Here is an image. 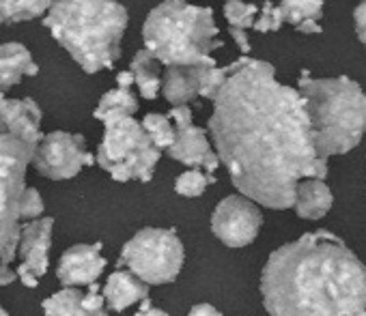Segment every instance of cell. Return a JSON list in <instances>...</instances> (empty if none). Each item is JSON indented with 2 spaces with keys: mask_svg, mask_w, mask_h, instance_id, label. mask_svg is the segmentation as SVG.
Segmentation results:
<instances>
[{
  "mask_svg": "<svg viewBox=\"0 0 366 316\" xmlns=\"http://www.w3.org/2000/svg\"><path fill=\"white\" fill-rule=\"evenodd\" d=\"M209 131L233 185L269 209H291L302 179L327 177L300 91L280 84L265 61H237L214 99Z\"/></svg>",
  "mask_w": 366,
  "mask_h": 316,
  "instance_id": "cell-1",
  "label": "cell"
},
{
  "mask_svg": "<svg viewBox=\"0 0 366 316\" xmlns=\"http://www.w3.org/2000/svg\"><path fill=\"white\" fill-rule=\"evenodd\" d=\"M272 316H357L366 310V267L330 230L272 252L261 275Z\"/></svg>",
  "mask_w": 366,
  "mask_h": 316,
  "instance_id": "cell-2",
  "label": "cell"
},
{
  "mask_svg": "<svg viewBox=\"0 0 366 316\" xmlns=\"http://www.w3.org/2000/svg\"><path fill=\"white\" fill-rule=\"evenodd\" d=\"M127 9L114 0H52L44 26L86 71L112 69L127 29Z\"/></svg>",
  "mask_w": 366,
  "mask_h": 316,
  "instance_id": "cell-3",
  "label": "cell"
},
{
  "mask_svg": "<svg viewBox=\"0 0 366 316\" xmlns=\"http://www.w3.org/2000/svg\"><path fill=\"white\" fill-rule=\"evenodd\" d=\"M297 91L310 123L319 157L345 155L355 148L366 131V95L351 78H310L302 71Z\"/></svg>",
  "mask_w": 366,
  "mask_h": 316,
  "instance_id": "cell-4",
  "label": "cell"
},
{
  "mask_svg": "<svg viewBox=\"0 0 366 316\" xmlns=\"http://www.w3.org/2000/svg\"><path fill=\"white\" fill-rule=\"evenodd\" d=\"M142 39L147 50L166 67L214 65V50L222 48L209 7L188 0H164L144 20Z\"/></svg>",
  "mask_w": 366,
  "mask_h": 316,
  "instance_id": "cell-5",
  "label": "cell"
},
{
  "mask_svg": "<svg viewBox=\"0 0 366 316\" xmlns=\"http://www.w3.org/2000/svg\"><path fill=\"white\" fill-rule=\"evenodd\" d=\"M104 138L99 142L95 162L119 183H149L162 151L151 142L142 125L132 114H110L102 118Z\"/></svg>",
  "mask_w": 366,
  "mask_h": 316,
  "instance_id": "cell-6",
  "label": "cell"
},
{
  "mask_svg": "<svg viewBox=\"0 0 366 316\" xmlns=\"http://www.w3.org/2000/svg\"><path fill=\"white\" fill-rule=\"evenodd\" d=\"M37 144L0 131V263L11 265L20 243V196Z\"/></svg>",
  "mask_w": 366,
  "mask_h": 316,
  "instance_id": "cell-7",
  "label": "cell"
},
{
  "mask_svg": "<svg viewBox=\"0 0 366 316\" xmlns=\"http://www.w3.org/2000/svg\"><path fill=\"white\" fill-rule=\"evenodd\" d=\"M119 267L144 284H168L183 267V243L170 228H142L123 245Z\"/></svg>",
  "mask_w": 366,
  "mask_h": 316,
  "instance_id": "cell-8",
  "label": "cell"
},
{
  "mask_svg": "<svg viewBox=\"0 0 366 316\" xmlns=\"http://www.w3.org/2000/svg\"><path fill=\"white\" fill-rule=\"evenodd\" d=\"M93 162L95 157L84 148V136L69 131H52L41 136L31 160V164L52 181L71 179Z\"/></svg>",
  "mask_w": 366,
  "mask_h": 316,
  "instance_id": "cell-9",
  "label": "cell"
},
{
  "mask_svg": "<svg viewBox=\"0 0 366 316\" xmlns=\"http://www.w3.org/2000/svg\"><path fill=\"white\" fill-rule=\"evenodd\" d=\"M168 118L174 121V140L166 148V153L183 166L201 168L203 173L214 175L220 166L218 153L212 148L205 129L192 123L190 106H172Z\"/></svg>",
  "mask_w": 366,
  "mask_h": 316,
  "instance_id": "cell-10",
  "label": "cell"
},
{
  "mask_svg": "<svg viewBox=\"0 0 366 316\" xmlns=\"http://www.w3.org/2000/svg\"><path fill=\"white\" fill-rule=\"evenodd\" d=\"M263 224V215L254 200L246 196H227L212 215L214 235L229 248L250 245Z\"/></svg>",
  "mask_w": 366,
  "mask_h": 316,
  "instance_id": "cell-11",
  "label": "cell"
},
{
  "mask_svg": "<svg viewBox=\"0 0 366 316\" xmlns=\"http://www.w3.org/2000/svg\"><path fill=\"white\" fill-rule=\"evenodd\" d=\"M52 230H54L52 218H37L31 222H22L20 226L18 256L22 260L16 269V275L26 288H37L39 280L48 273Z\"/></svg>",
  "mask_w": 366,
  "mask_h": 316,
  "instance_id": "cell-12",
  "label": "cell"
},
{
  "mask_svg": "<svg viewBox=\"0 0 366 316\" xmlns=\"http://www.w3.org/2000/svg\"><path fill=\"white\" fill-rule=\"evenodd\" d=\"M106 258L102 256V243H78L63 252L56 277L63 286H89L102 277Z\"/></svg>",
  "mask_w": 366,
  "mask_h": 316,
  "instance_id": "cell-13",
  "label": "cell"
},
{
  "mask_svg": "<svg viewBox=\"0 0 366 316\" xmlns=\"http://www.w3.org/2000/svg\"><path fill=\"white\" fill-rule=\"evenodd\" d=\"M0 131L14 133L31 144L41 140V108L31 97L9 99L0 93Z\"/></svg>",
  "mask_w": 366,
  "mask_h": 316,
  "instance_id": "cell-14",
  "label": "cell"
},
{
  "mask_svg": "<svg viewBox=\"0 0 366 316\" xmlns=\"http://www.w3.org/2000/svg\"><path fill=\"white\" fill-rule=\"evenodd\" d=\"M203 65H170L162 78V95L170 106H188L199 97Z\"/></svg>",
  "mask_w": 366,
  "mask_h": 316,
  "instance_id": "cell-15",
  "label": "cell"
},
{
  "mask_svg": "<svg viewBox=\"0 0 366 316\" xmlns=\"http://www.w3.org/2000/svg\"><path fill=\"white\" fill-rule=\"evenodd\" d=\"M102 292L112 312H123L149 297V284H144L127 269H117L110 273Z\"/></svg>",
  "mask_w": 366,
  "mask_h": 316,
  "instance_id": "cell-16",
  "label": "cell"
},
{
  "mask_svg": "<svg viewBox=\"0 0 366 316\" xmlns=\"http://www.w3.org/2000/svg\"><path fill=\"white\" fill-rule=\"evenodd\" d=\"M39 67L33 61V54L22 44H3L0 46V93L9 91L26 76H37Z\"/></svg>",
  "mask_w": 366,
  "mask_h": 316,
  "instance_id": "cell-17",
  "label": "cell"
},
{
  "mask_svg": "<svg viewBox=\"0 0 366 316\" xmlns=\"http://www.w3.org/2000/svg\"><path fill=\"white\" fill-rule=\"evenodd\" d=\"M332 203L334 196L321 179H302L295 188L293 209L304 220H321L332 209Z\"/></svg>",
  "mask_w": 366,
  "mask_h": 316,
  "instance_id": "cell-18",
  "label": "cell"
},
{
  "mask_svg": "<svg viewBox=\"0 0 366 316\" xmlns=\"http://www.w3.org/2000/svg\"><path fill=\"white\" fill-rule=\"evenodd\" d=\"M162 63L144 48L140 52L134 54L132 58V76H134V84L138 86L140 95L144 99H155L159 88H162V73H159Z\"/></svg>",
  "mask_w": 366,
  "mask_h": 316,
  "instance_id": "cell-19",
  "label": "cell"
},
{
  "mask_svg": "<svg viewBox=\"0 0 366 316\" xmlns=\"http://www.w3.org/2000/svg\"><path fill=\"white\" fill-rule=\"evenodd\" d=\"M82 292L74 286H65L63 290L50 295L44 301V312L46 316H108L106 310L102 312H89L82 305Z\"/></svg>",
  "mask_w": 366,
  "mask_h": 316,
  "instance_id": "cell-20",
  "label": "cell"
},
{
  "mask_svg": "<svg viewBox=\"0 0 366 316\" xmlns=\"http://www.w3.org/2000/svg\"><path fill=\"white\" fill-rule=\"evenodd\" d=\"M52 0H0V24L29 22L48 11Z\"/></svg>",
  "mask_w": 366,
  "mask_h": 316,
  "instance_id": "cell-21",
  "label": "cell"
},
{
  "mask_svg": "<svg viewBox=\"0 0 366 316\" xmlns=\"http://www.w3.org/2000/svg\"><path fill=\"white\" fill-rule=\"evenodd\" d=\"M136 110H138V99H136V95H134L129 88L117 86V88L108 91L106 95H102V99H99V103H97L93 116H95L97 121H102V118H106V116H110V114H132V116H134Z\"/></svg>",
  "mask_w": 366,
  "mask_h": 316,
  "instance_id": "cell-22",
  "label": "cell"
},
{
  "mask_svg": "<svg viewBox=\"0 0 366 316\" xmlns=\"http://www.w3.org/2000/svg\"><path fill=\"white\" fill-rule=\"evenodd\" d=\"M282 20L297 26L304 20H321L323 18V0H282L278 5Z\"/></svg>",
  "mask_w": 366,
  "mask_h": 316,
  "instance_id": "cell-23",
  "label": "cell"
},
{
  "mask_svg": "<svg viewBox=\"0 0 366 316\" xmlns=\"http://www.w3.org/2000/svg\"><path fill=\"white\" fill-rule=\"evenodd\" d=\"M142 129L147 131V136L151 138V142L159 148V151H166L172 140H174V127H172V121L166 116V114H157V112H151L142 118Z\"/></svg>",
  "mask_w": 366,
  "mask_h": 316,
  "instance_id": "cell-24",
  "label": "cell"
},
{
  "mask_svg": "<svg viewBox=\"0 0 366 316\" xmlns=\"http://www.w3.org/2000/svg\"><path fill=\"white\" fill-rule=\"evenodd\" d=\"M237 67V61L227 65V67H218L216 63L214 65H203L201 67V88H199V97H205V99H216L218 91L224 86L227 78L235 71Z\"/></svg>",
  "mask_w": 366,
  "mask_h": 316,
  "instance_id": "cell-25",
  "label": "cell"
},
{
  "mask_svg": "<svg viewBox=\"0 0 366 316\" xmlns=\"http://www.w3.org/2000/svg\"><path fill=\"white\" fill-rule=\"evenodd\" d=\"M216 183V177L214 175H207L199 168H190L183 175H179V179L174 181V192L179 196H186V198H197L201 196L207 185Z\"/></svg>",
  "mask_w": 366,
  "mask_h": 316,
  "instance_id": "cell-26",
  "label": "cell"
},
{
  "mask_svg": "<svg viewBox=\"0 0 366 316\" xmlns=\"http://www.w3.org/2000/svg\"><path fill=\"white\" fill-rule=\"evenodd\" d=\"M257 14L259 7L252 3H244V0H227L224 5V18L229 22V29H239V31L252 29Z\"/></svg>",
  "mask_w": 366,
  "mask_h": 316,
  "instance_id": "cell-27",
  "label": "cell"
},
{
  "mask_svg": "<svg viewBox=\"0 0 366 316\" xmlns=\"http://www.w3.org/2000/svg\"><path fill=\"white\" fill-rule=\"evenodd\" d=\"M44 198L35 188H24L20 196V222H31L44 215Z\"/></svg>",
  "mask_w": 366,
  "mask_h": 316,
  "instance_id": "cell-28",
  "label": "cell"
},
{
  "mask_svg": "<svg viewBox=\"0 0 366 316\" xmlns=\"http://www.w3.org/2000/svg\"><path fill=\"white\" fill-rule=\"evenodd\" d=\"M259 18H254V24L252 29L259 31V33H274V31H280V26L285 24L282 20V14H280V7L274 5V3H265L259 14Z\"/></svg>",
  "mask_w": 366,
  "mask_h": 316,
  "instance_id": "cell-29",
  "label": "cell"
},
{
  "mask_svg": "<svg viewBox=\"0 0 366 316\" xmlns=\"http://www.w3.org/2000/svg\"><path fill=\"white\" fill-rule=\"evenodd\" d=\"M82 305L89 310V312H102L106 310V299H104V292L102 288L93 282L89 284V290L82 292Z\"/></svg>",
  "mask_w": 366,
  "mask_h": 316,
  "instance_id": "cell-30",
  "label": "cell"
},
{
  "mask_svg": "<svg viewBox=\"0 0 366 316\" xmlns=\"http://www.w3.org/2000/svg\"><path fill=\"white\" fill-rule=\"evenodd\" d=\"M353 22H355V33H357V39L364 44L366 48V0H362V3L355 7L353 11Z\"/></svg>",
  "mask_w": 366,
  "mask_h": 316,
  "instance_id": "cell-31",
  "label": "cell"
},
{
  "mask_svg": "<svg viewBox=\"0 0 366 316\" xmlns=\"http://www.w3.org/2000/svg\"><path fill=\"white\" fill-rule=\"evenodd\" d=\"M229 33H231V37L235 39V44H237L239 52H242V54H248V52H250V41H248V35H246V31H239V29H229Z\"/></svg>",
  "mask_w": 366,
  "mask_h": 316,
  "instance_id": "cell-32",
  "label": "cell"
},
{
  "mask_svg": "<svg viewBox=\"0 0 366 316\" xmlns=\"http://www.w3.org/2000/svg\"><path fill=\"white\" fill-rule=\"evenodd\" d=\"M295 31L304 33V35H319V33H323V26H319L317 20H304L295 26Z\"/></svg>",
  "mask_w": 366,
  "mask_h": 316,
  "instance_id": "cell-33",
  "label": "cell"
},
{
  "mask_svg": "<svg viewBox=\"0 0 366 316\" xmlns=\"http://www.w3.org/2000/svg\"><path fill=\"white\" fill-rule=\"evenodd\" d=\"M188 316H222V314L214 305H209V303H199V305H194L190 310Z\"/></svg>",
  "mask_w": 366,
  "mask_h": 316,
  "instance_id": "cell-34",
  "label": "cell"
},
{
  "mask_svg": "<svg viewBox=\"0 0 366 316\" xmlns=\"http://www.w3.org/2000/svg\"><path fill=\"white\" fill-rule=\"evenodd\" d=\"M16 271L11 269V265H5V263H0V286H7L16 280Z\"/></svg>",
  "mask_w": 366,
  "mask_h": 316,
  "instance_id": "cell-35",
  "label": "cell"
},
{
  "mask_svg": "<svg viewBox=\"0 0 366 316\" xmlns=\"http://www.w3.org/2000/svg\"><path fill=\"white\" fill-rule=\"evenodd\" d=\"M134 84V76H132V71H121V73H117V86H121V88H129Z\"/></svg>",
  "mask_w": 366,
  "mask_h": 316,
  "instance_id": "cell-36",
  "label": "cell"
},
{
  "mask_svg": "<svg viewBox=\"0 0 366 316\" xmlns=\"http://www.w3.org/2000/svg\"><path fill=\"white\" fill-rule=\"evenodd\" d=\"M144 316H168V314L164 310H159V307H153L151 299H149V303L144 305Z\"/></svg>",
  "mask_w": 366,
  "mask_h": 316,
  "instance_id": "cell-37",
  "label": "cell"
},
{
  "mask_svg": "<svg viewBox=\"0 0 366 316\" xmlns=\"http://www.w3.org/2000/svg\"><path fill=\"white\" fill-rule=\"evenodd\" d=\"M147 303H149V297L140 301V310H138V312H136L134 316H144V305H147Z\"/></svg>",
  "mask_w": 366,
  "mask_h": 316,
  "instance_id": "cell-38",
  "label": "cell"
},
{
  "mask_svg": "<svg viewBox=\"0 0 366 316\" xmlns=\"http://www.w3.org/2000/svg\"><path fill=\"white\" fill-rule=\"evenodd\" d=\"M357 316H366V310H362V312H360Z\"/></svg>",
  "mask_w": 366,
  "mask_h": 316,
  "instance_id": "cell-39",
  "label": "cell"
}]
</instances>
